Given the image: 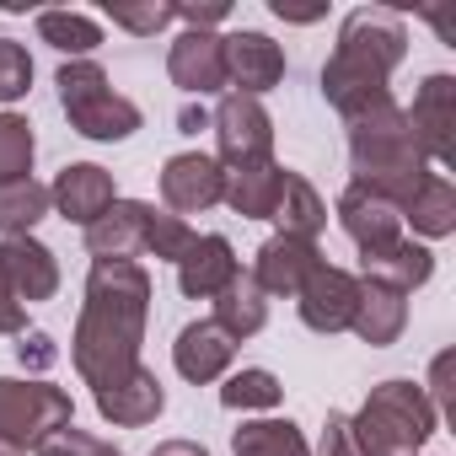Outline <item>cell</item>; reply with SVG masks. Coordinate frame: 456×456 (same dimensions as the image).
<instances>
[{
	"label": "cell",
	"instance_id": "obj_1",
	"mask_svg": "<svg viewBox=\"0 0 456 456\" xmlns=\"http://www.w3.org/2000/svg\"><path fill=\"white\" fill-rule=\"evenodd\" d=\"M145 317H151V274L140 264H92L70 338V360L86 387H108L140 365Z\"/></svg>",
	"mask_w": 456,
	"mask_h": 456
},
{
	"label": "cell",
	"instance_id": "obj_2",
	"mask_svg": "<svg viewBox=\"0 0 456 456\" xmlns=\"http://www.w3.org/2000/svg\"><path fill=\"white\" fill-rule=\"evenodd\" d=\"M408 54V28L387 6H360L338 28V49L322 65V97L349 118L392 102V70Z\"/></svg>",
	"mask_w": 456,
	"mask_h": 456
},
{
	"label": "cell",
	"instance_id": "obj_3",
	"mask_svg": "<svg viewBox=\"0 0 456 456\" xmlns=\"http://www.w3.org/2000/svg\"><path fill=\"white\" fill-rule=\"evenodd\" d=\"M349 167H354V183L381 193L387 204L408 209V199L424 188V177L435 172L424 161V151L413 145L408 134V118L397 102L376 108V113H360L349 118Z\"/></svg>",
	"mask_w": 456,
	"mask_h": 456
},
{
	"label": "cell",
	"instance_id": "obj_4",
	"mask_svg": "<svg viewBox=\"0 0 456 456\" xmlns=\"http://www.w3.org/2000/svg\"><path fill=\"white\" fill-rule=\"evenodd\" d=\"M54 86H60V108H65L70 129L86 134V140L113 145V140H129V134L140 129V108L113 92V81H108V70H102L97 60H70V65H60Z\"/></svg>",
	"mask_w": 456,
	"mask_h": 456
},
{
	"label": "cell",
	"instance_id": "obj_5",
	"mask_svg": "<svg viewBox=\"0 0 456 456\" xmlns=\"http://www.w3.org/2000/svg\"><path fill=\"white\" fill-rule=\"evenodd\" d=\"M354 424H360L387 456H413V451L440 429V413H435V403L424 397L419 381H381V387H370V397H365V408L354 413Z\"/></svg>",
	"mask_w": 456,
	"mask_h": 456
},
{
	"label": "cell",
	"instance_id": "obj_6",
	"mask_svg": "<svg viewBox=\"0 0 456 456\" xmlns=\"http://www.w3.org/2000/svg\"><path fill=\"white\" fill-rule=\"evenodd\" d=\"M76 419V403L65 387L54 381H17V376H0V440L17 445V451H38L49 435H60Z\"/></svg>",
	"mask_w": 456,
	"mask_h": 456
},
{
	"label": "cell",
	"instance_id": "obj_7",
	"mask_svg": "<svg viewBox=\"0 0 456 456\" xmlns=\"http://www.w3.org/2000/svg\"><path fill=\"white\" fill-rule=\"evenodd\" d=\"M209 129H215V145H220V167L242 172V167L274 161V118L264 113L258 97H237V92L220 97Z\"/></svg>",
	"mask_w": 456,
	"mask_h": 456
},
{
	"label": "cell",
	"instance_id": "obj_8",
	"mask_svg": "<svg viewBox=\"0 0 456 456\" xmlns=\"http://www.w3.org/2000/svg\"><path fill=\"white\" fill-rule=\"evenodd\" d=\"M413 145L424 151L429 167H451L456 161V76H429L413 92V108L403 113Z\"/></svg>",
	"mask_w": 456,
	"mask_h": 456
},
{
	"label": "cell",
	"instance_id": "obj_9",
	"mask_svg": "<svg viewBox=\"0 0 456 456\" xmlns=\"http://www.w3.org/2000/svg\"><path fill=\"white\" fill-rule=\"evenodd\" d=\"M225 49V86H237V97H264L285 81V49L269 38V33H225L220 38Z\"/></svg>",
	"mask_w": 456,
	"mask_h": 456
},
{
	"label": "cell",
	"instance_id": "obj_10",
	"mask_svg": "<svg viewBox=\"0 0 456 456\" xmlns=\"http://www.w3.org/2000/svg\"><path fill=\"white\" fill-rule=\"evenodd\" d=\"M161 199L172 215H204L225 199V167L204 151H183L161 167Z\"/></svg>",
	"mask_w": 456,
	"mask_h": 456
},
{
	"label": "cell",
	"instance_id": "obj_11",
	"mask_svg": "<svg viewBox=\"0 0 456 456\" xmlns=\"http://www.w3.org/2000/svg\"><path fill=\"white\" fill-rule=\"evenodd\" d=\"M296 301H301V322L312 328V333H344L349 322H354V301H360V280L349 274V269H333V264H317L312 269V280L296 290Z\"/></svg>",
	"mask_w": 456,
	"mask_h": 456
},
{
	"label": "cell",
	"instance_id": "obj_12",
	"mask_svg": "<svg viewBox=\"0 0 456 456\" xmlns=\"http://www.w3.org/2000/svg\"><path fill=\"white\" fill-rule=\"evenodd\" d=\"M145 232H151V204L113 199V209L86 225V253L97 264H134L145 253Z\"/></svg>",
	"mask_w": 456,
	"mask_h": 456
},
{
	"label": "cell",
	"instance_id": "obj_13",
	"mask_svg": "<svg viewBox=\"0 0 456 456\" xmlns=\"http://www.w3.org/2000/svg\"><path fill=\"white\" fill-rule=\"evenodd\" d=\"M338 225H344V237H349L360 253H381V248H392V242L403 237V209L387 204L381 193L349 183L344 199H338Z\"/></svg>",
	"mask_w": 456,
	"mask_h": 456
},
{
	"label": "cell",
	"instance_id": "obj_14",
	"mask_svg": "<svg viewBox=\"0 0 456 456\" xmlns=\"http://www.w3.org/2000/svg\"><path fill=\"white\" fill-rule=\"evenodd\" d=\"M92 397H97V413H102L108 424H118V429L156 424L161 408H167V392H161L156 370H145V365H134L129 376H118V381H108V387H92Z\"/></svg>",
	"mask_w": 456,
	"mask_h": 456
},
{
	"label": "cell",
	"instance_id": "obj_15",
	"mask_svg": "<svg viewBox=\"0 0 456 456\" xmlns=\"http://www.w3.org/2000/svg\"><path fill=\"white\" fill-rule=\"evenodd\" d=\"M113 199H118L113 172H102L97 161H70V167L54 177V188H49V204H54L65 220H76V225L102 220V215L113 209Z\"/></svg>",
	"mask_w": 456,
	"mask_h": 456
},
{
	"label": "cell",
	"instance_id": "obj_16",
	"mask_svg": "<svg viewBox=\"0 0 456 456\" xmlns=\"http://www.w3.org/2000/svg\"><path fill=\"white\" fill-rule=\"evenodd\" d=\"M0 274H6V285L22 306H38L60 290V264L38 237H6L0 242Z\"/></svg>",
	"mask_w": 456,
	"mask_h": 456
},
{
	"label": "cell",
	"instance_id": "obj_17",
	"mask_svg": "<svg viewBox=\"0 0 456 456\" xmlns=\"http://www.w3.org/2000/svg\"><path fill=\"white\" fill-rule=\"evenodd\" d=\"M237 274H242V264H237V253H232L225 237H193L188 253L177 258V290L188 301H215Z\"/></svg>",
	"mask_w": 456,
	"mask_h": 456
},
{
	"label": "cell",
	"instance_id": "obj_18",
	"mask_svg": "<svg viewBox=\"0 0 456 456\" xmlns=\"http://www.w3.org/2000/svg\"><path fill=\"white\" fill-rule=\"evenodd\" d=\"M167 76L188 97L225 92V49H220V33H183L172 44V54H167Z\"/></svg>",
	"mask_w": 456,
	"mask_h": 456
},
{
	"label": "cell",
	"instance_id": "obj_19",
	"mask_svg": "<svg viewBox=\"0 0 456 456\" xmlns=\"http://www.w3.org/2000/svg\"><path fill=\"white\" fill-rule=\"evenodd\" d=\"M232 360H237V344L225 338L209 317H204V322H188V328L177 333V344H172V365H177V376L193 381V387L220 381L225 370H232Z\"/></svg>",
	"mask_w": 456,
	"mask_h": 456
},
{
	"label": "cell",
	"instance_id": "obj_20",
	"mask_svg": "<svg viewBox=\"0 0 456 456\" xmlns=\"http://www.w3.org/2000/svg\"><path fill=\"white\" fill-rule=\"evenodd\" d=\"M322 264V253H317V242H296V237H269L264 248H258V264H253V285L264 290V296H296L306 280H312V269Z\"/></svg>",
	"mask_w": 456,
	"mask_h": 456
},
{
	"label": "cell",
	"instance_id": "obj_21",
	"mask_svg": "<svg viewBox=\"0 0 456 456\" xmlns=\"http://www.w3.org/2000/svg\"><path fill=\"white\" fill-rule=\"evenodd\" d=\"M429 274H435V253H429L424 242H408V237H397V242L381 248V253H360V280L387 285V290H397V296L429 285Z\"/></svg>",
	"mask_w": 456,
	"mask_h": 456
},
{
	"label": "cell",
	"instance_id": "obj_22",
	"mask_svg": "<svg viewBox=\"0 0 456 456\" xmlns=\"http://www.w3.org/2000/svg\"><path fill=\"white\" fill-rule=\"evenodd\" d=\"M349 328H354V333H360V344H370V349L397 344V338H403V328H408V296H397V290H387V285L360 280V301H354V322H349Z\"/></svg>",
	"mask_w": 456,
	"mask_h": 456
},
{
	"label": "cell",
	"instance_id": "obj_23",
	"mask_svg": "<svg viewBox=\"0 0 456 456\" xmlns=\"http://www.w3.org/2000/svg\"><path fill=\"white\" fill-rule=\"evenodd\" d=\"M285 172L290 167H280V161H258V167H242V172H225V204H232L242 220H269L274 204H280Z\"/></svg>",
	"mask_w": 456,
	"mask_h": 456
},
{
	"label": "cell",
	"instance_id": "obj_24",
	"mask_svg": "<svg viewBox=\"0 0 456 456\" xmlns=\"http://www.w3.org/2000/svg\"><path fill=\"white\" fill-rule=\"evenodd\" d=\"M209 322L232 338V344H242V338L264 333V322H269V296H264L248 274H237L232 285L215 296V317H209Z\"/></svg>",
	"mask_w": 456,
	"mask_h": 456
},
{
	"label": "cell",
	"instance_id": "obj_25",
	"mask_svg": "<svg viewBox=\"0 0 456 456\" xmlns=\"http://www.w3.org/2000/svg\"><path fill=\"white\" fill-rule=\"evenodd\" d=\"M269 220H280V237L317 242L322 225H328V204H322V193H317L301 172H285V188H280V204H274Z\"/></svg>",
	"mask_w": 456,
	"mask_h": 456
},
{
	"label": "cell",
	"instance_id": "obj_26",
	"mask_svg": "<svg viewBox=\"0 0 456 456\" xmlns=\"http://www.w3.org/2000/svg\"><path fill=\"white\" fill-rule=\"evenodd\" d=\"M403 220H413V232L429 237V242H435V237H451V232H456V183H451L445 172H429L424 188L408 199Z\"/></svg>",
	"mask_w": 456,
	"mask_h": 456
},
{
	"label": "cell",
	"instance_id": "obj_27",
	"mask_svg": "<svg viewBox=\"0 0 456 456\" xmlns=\"http://www.w3.org/2000/svg\"><path fill=\"white\" fill-rule=\"evenodd\" d=\"M49 188L38 177L0 183V237H33V225L49 215Z\"/></svg>",
	"mask_w": 456,
	"mask_h": 456
},
{
	"label": "cell",
	"instance_id": "obj_28",
	"mask_svg": "<svg viewBox=\"0 0 456 456\" xmlns=\"http://www.w3.org/2000/svg\"><path fill=\"white\" fill-rule=\"evenodd\" d=\"M232 451L237 456H312L306 435L290 424V419H253L232 435Z\"/></svg>",
	"mask_w": 456,
	"mask_h": 456
},
{
	"label": "cell",
	"instance_id": "obj_29",
	"mask_svg": "<svg viewBox=\"0 0 456 456\" xmlns=\"http://www.w3.org/2000/svg\"><path fill=\"white\" fill-rule=\"evenodd\" d=\"M38 38H44L49 49H60V54L86 60V54L102 44V28H97V17H86V12H38Z\"/></svg>",
	"mask_w": 456,
	"mask_h": 456
},
{
	"label": "cell",
	"instance_id": "obj_30",
	"mask_svg": "<svg viewBox=\"0 0 456 456\" xmlns=\"http://www.w3.org/2000/svg\"><path fill=\"white\" fill-rule=\"evenodd\" d=\"M220 403H225V408H242V413H248V408H280V403H285V387H280L274 370L248 365V370H232V376H225Z\"/></svg>",
	"mask_w": 456,
	"mask_h": 456
},
{
	"label": "cell",
	"instance_id": "obj_31",
	"mask_svg": "<svg viewBox=\"0 0 456 456\" xmlns=\"http://www.w3.org/2000/svg\"><path fill=\"white\" fill-rule=\"evenodd\" d=\"M33 124L22 113H0V183H22L33 177Z\"/></svg>",
	"mask_w": 456,
	"mask_h": 456
},
{
	"label": "cell",
	"instance_id": "obj_32",
	"mask_svg": "<svg viewBox=\"0 0 456 456\" xmlns=\"http://www.w3.org/2000/svg\"><path fill=\"white\" fill-rule=\"evenodd\" d=\"M188 242H193L188 220H183V215H172V209H156V204H151V232H145V253H151V258H167V264H177V258L188 253Z\"/></svg>",
	"mask_w": 456,
	"mask_h": 456
},
{
	"label": "cell",
	"instance_id": "obj_33",
	"mask_svg": "<svg viewBox=\"0 0 456 456\" xmlns=\"http://www.w3.org/2000/svg\"><path fill=\"white\" fill-rule=\"evenodd\" d=\"M322 456H387V451L354 424V413H328V424H322Z\"/></svg>",
	"mask_w": 456,
	"mask_h": 456
},
{
	"label": "cell",
	"instance_id": "obj_34",
	"mask_svg": "<svg viewBox=\"0 0 456 456\" xmlns=\"http://www.w3.org/2000/svg\"><path fill=\"white\" fill-rule=\"evenodd\" d=\"M33 86V60L17 38H0V102H17Z\"/></svg>",
	"mask_w": 456,
	"mask_h": 456
},
{
	"label": "cell",
	"instance_id": "obj_35",
	"mask_svg": "<svg viewBox=\"0 0 456 456\" xmlns=\"http://www.w3.org/2000/svg\"><path fill=\"white\" fill-rule=\"evenodd\" d=\"M108 22L113 28H129L140 38H156L172 22V6H156V0H145V6H113V0H108Z\"/></svg>",
	"mask_w": 456,
	"mask_h": 456
},
{
	"label": "cell",
	"instance_id": "obj_36",
	"mask_svg": "<svg viewBox=\"0 0 456 456\" xmlns=\"http://www.w3.org/2000/svg\"><path fill=\"white\" fill-rule=\"evenodd\" d=\"M97 451H102V440L86 435V429H76V424H65L60 435H49L38 445V456H97Z\"/></svg>",
	"mask_w": 456,
	"mask_h": 456
},
{
	"label": "cell",
	"instance_id": "obj_37",
	"mask_svg": "<svg viewBox=\"0 0 456 456\" xmlns=\"http://www.w3.org/2000/svg\"><path fill=\"white\" fill-rule=\"evenodd\" d=\"M225 17H232L225 0H209V6H172V22H183L188 33H215Z\"/></svg>",
	"mask_w": 456,
	"mask_h": 456
},
{
	"label": "cell",
	"instance_id": "obj_38",
	"mask_svg": "<svg viewBox=\"0 0 456 456\" xmlns=\"http://www.w3.org/2000/svg\"><path fill=\"white\" fill-rule=\"evenodd\" d=\"M17 360H22L28 370H49V365H54V338H49V333H22Z\"/></svg>",
	"mask_w": 456,
	"mask_h": 456
},
{
	"label": "cell",
	"instance_id": "obj_39",
	"mask_svg": "<svg viewBox=\"0 0 456 456\" xmlns=\"http://www.w3.org/2000/svg\"><path fill=\"white\" fill-rule=\"evenodd\" d=\"M429 403H435V413H451V354H435V365H429V392H424Z\"/></svg>",
	"mask_w": 456,
	"mask_h": 456
},
{
	"label": "cell",
	"instance_id": "obj_40",
	"mask_svg": "<svg viewBox=\"0 0 456 456\" xmlns=\"http://www.w3.org/2000/svg\"><path fill=\"white\" fill-rule=\"evenodd\" d=\"M22 322H28V306L12 296L6 274H0V333H22Z\"/></svg>",
	"mask_w": 456,
	"mask_h": 456
},
{
	"label": "cell",
	"instance_id": "obj_41",
	"mask_svg": "<svg viewBox=\"0 0 456 456\" xmlns=\"http://www.w3.org/2000/svg\"><path fill=\"white\" fill-rule=\"evenodd\" d=\"M151 456H209V451H204L199 440H161Z\"/></svg>",
	"mask_w": 456,
	"mask_h": 456
},
{
	"label": "cell",
	"instance_id": "obj_42",
	"mask_svg": "<svg viewBox=\"0 0 456 456\" xmlns=\"http://www.w3.org/2000/svg\"><path fill=\"white\" fill-rule=\"evenodd\" d=\"M177 124H183V134H199V129H209V113L204 108H183Z\"/></svg>",
	"mask_w": 456,
	"mask_h": 456
},
{
	"label": "cell",
	"instance_id": "obj_43",
	"mask_svg": "<svg viewBox=\"0 0 456 456\" xmlns=\"http://www.w3.org/2000/svg\"><path fill=\"white\" fill-rule=\"evenodd\" d=\"M0 456H28V451H17V445H6V440H0Z\"/></svg>",
	"mask_w": 456,
	"mask_h": 456
},
{
	"label": "cell",
	"instance_id": "obj_44",
	"mask_svg": "<svg viewBox=\"0 0 456 456\" xmlns=\"http://www.w3.org/2000/svg\"><path fill=\"white\" fill-rule=\"evenodd\" d=\"M97 456H124V451H113V445H108V440H102V451H97Z\"/></svg>",
	"mask_w": 456,
	"mask_h": 456
}]
</instances>
